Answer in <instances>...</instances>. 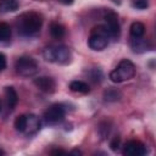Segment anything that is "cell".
<instances>
[{
	"label": "cell",
	"instance_id": "1",
	"mask_svg": "<svg viewBox=\"0 0 156 156\" xmlns=\"http://www.w3.org/2000/svg\"><path fill=\"white\" fill-rule=\"evenodd\" d=\"M16 26L21 35L30 37V35L37 34L43 26V18L37 12H26V13H22L17 18Z\"/></svg>",
	"mask_w": 156,
	"mask_h": 156
},
{
	"label": "cell",
	"instance_id": "2",
	"mask_svg": "<svg viewBox=\"0 0 156 156\" xmlns=\"http://www.w3.org/2000/svg\"><path fill=\"white\" fill-rule=\"evenodd\" d=\"M43 57L49 62L68 65L72 60V54L71 50L65 45H50L44 49Z\"/></svg>",
	"mask_w": 156,
	"mask_h": 156
},
{
	"label": "cell",
	"instance_id": "3",
	"mask_svg": "<svg viewBox=\"0 0 156 156\" xmlns=\"http://www.w3.org/2000/svg\"><path fill=\"white\" fill-rule=\"evenodd\" d=\"M135 76V66L130 60H122L117 67L110 72L108 78L113 82V83H122L126 80L132 79Z\"/></svg>",
	"mask_w": 156,
	"mask_h": 156
},
{
	"label": "cell",
	"instance_id": "4",
	"mask_svg": "<svg viewBox=\"0 0 156 156\" xmlns=\"http://www.w3.org/2000/svg\"><path fill=\"white\" fill-rule=\"evenodd\" d=\"M108 40H110V37L107 34L105 26L100 24L91 29L90 37L88 39V45L94 51H102L104 49L107 48Z\"/></svg>",
	"mask_w": 156,
	"mask_h": 156
},
{
	"label": "cell",
	"instance_id": "5",
	"mask_svg": "<svg viewBox=\"0 0 156 156\" xmlns=\"http://www.w3.org/2000/svg\"><path fill=\"white\" fill-rule=\"evenodd\" d=\"M15 69L22 77H32L38 72V63L30 56H21L15 62Z\"/></svg>",
	"mask_w": 156,
	"mask_h": 156
},
{
	"label": "cell",
	"instance_id": "6",
	"mask_svg": "<svg viewBox=\"0 0 156 156\" xmlns=\"http://www.w3.org/2000/svg\"><path fill=\"white\" fill-rule=\"evenodd\" d=\"M104 20L106 22L105 28L107 30V34H108L110 39L117 40L119 38V34H121V27H119V23H118L117 13L111 11V10H107L105 16H104Z\"/></svg>",
	"mask_w": 156,
	"mask_h": 156
},
{
	"label": "cell",
	"instance_id": "7",
	"mask_svg": "<svg viewBox=\"0 0 156 156\" xmlns=\"http://www.w3.org/2000/svg\"><path fill=\"white\" fill-rule=\"evenodd\" d=\"M65 113L66 110L62 104H54L50 107H48L44 112V119L49 124H56L65 118Z\"/></svg>",
	"mask_w": 156,
	"mask_h": 156
},
{
	"label": "cell",
	"instance_id": "8",
	"mask_svg": "<svg viewBox=\"0 0 156 156\" xmlns=\"http://www.w3.org/2000/svg\"><path fill=\"white\" fill-rule=\"evenodd\" d=\"M123 155L124 156H144L147 150L146 146L139 140H129L123 146Z\"/></svg>",
	"mask_w": 156,
	"mask_h": 156
},
{
	"label": "cell",
	"instance_id": "9",
	"mask_svg": "<svg viewBox=\"0 0 156 156\" xmlns=\"http://www.w3.org/2000/svg\"><path fill=\"white\" fill-rule=\"evenodd\" d=\"M33 83H34V85H35L39 90H41V91H44V93L51 94V93H54L55 89H56V82H55V79L51 78V77L41 76V77L35 78V79L33 80Z\"/></svg>",
	"mask_w": 156,
	"mask_h": 156
},
{
	"label": "cell",
	"instance_id": "10",
	"mask_svg": "<svg viewBox=\"0 0 156 156\" xmlns=\"http://www.w3.org/2000/svg\"><path fill=\"white\" fill-rule=\"evenodd\" d=\"M39 129H40V119H39V117L33 115V113L26 115V124H24L23 133L27 134V135H32V134H35Z\"/></svg>",
	"mask_w": 156,
	"mask_h": 156
},
{
	"label": "cell",
	"instance_id": "11",
	"mask_svg": "<svg viewBox=\"0 0 156 156\" xmlns=\"http://www.w3.org/2000/svg\"><path fill=\"white\" fill-rule=\"evenodd\" d=\"M130 48L134 52L141 54L145 52L146 50H149V43L146 39H144L143 37L139 38H132L130 39Z\"/></svg>",
	"mask_w": 156,
	"mask_h": 156
},
{
	"label": "cell",
	"instance_id": "12",
	"mask_svg": "<svg viewBox=\"0 0 156 156\" xmlns=\"http://www.w3.org/2000/svg\"><path fill=\"white\" fill-rule=\"evenodd\" d=\"M5 99L7 107L10 110H13L18 102V95L13 87H5Z\"/></svg>",
	"mask_w": 156,
	"mask_h": 156
},
{
	"label": "cell",
	"instance_id": "13",
	"mask_svg": "<svg viewBox=\"0 0 156 156\" xmlns=\"http://www.w3.org/2000/svg\"><path fill=\"white\" fill-rule=\"evenodd\" d=\"M69 89L74 93H80V94H88L90 91L89 85L83 80H72L69 83Z\"/></svg>",
	"mask_w": 156,
	"mask_h": 156
},
{
	"label": "cell",
	"instance_id": "14",
	"mask_svg": "<svg viewBox=\"0 0 156 156\" xmlns=\"http://www.w3.org/2000/svg\"><path fill=\"white\" fill-rule=\"evenodd\" d=\"M18 1L17 0H0V12H13L18 9Z\"/></svg>",
	"mask_w": 156,
	"mask_h": 156
},
{
	"label": "cell",
	"instance_id": "15",
	"mask_svg": "<svg viewBox=\"0 0 156 156\" xmlns=\"http://www.w3.org/2000/svg\"><path fill=\"white\" fill-rule=\"evenodd\" d=\"M130 37L132 38H139V37H143L144 33H145V26L144 23L141 22H133L130 24Z\"/></svg>",
	"mask_w": 156,
	"mask_h": 156
},
{
	"label": "cell",
	"instance_id": "16",
	"mask_svg": "<svg viewBox=\"0 0 156 156\" xmlns=\"http://www.w3.org/2000/svg\"><path fill=\"white\" fill-rule=\"evenodd\" d=\"M50 34L55 39H60L65 35V27L57 22H54L50 24Z\"/></svg>",
	"mask_w": 156,
	"mask_h": 156
},
{
	"label": "cell",
	"instance_id": "17",
	"mask_svg": "<svg viewBox=\"0 0 156 156\" xmlns=\"http://www.w3.org/2000/svg\"><path fill=\"white\" fill-rule=\"evenodd\" d=\"M11 38V28L7 23L0 22V43H5Z\"/></svg>",
	"mask_w": 156,
	"mask_h": 156
},
{
	"label": "cell",
	"instance_id": "18",
	"mask_svg": "<svg viewBox=\"0 0 156 156\" xmlns=\"http://www.w3.org/2000/svg\"><path fill=\"white\" fill-rule=\"evenodd\" d=\"M104 98L106 101H117L121 98V93L117 89H107L104 93Z\"/></svg>",
	"mask_w": 156,
	"mask_h": 156
},
{
	"label": "cell",
	"instance_id": "19",
	"mask_svg": "<svg viewBox=\"0 0 156 156\" xmlns=\"http://www.w3.org/2000/svg\"><path fill=\"white\" fill-rule=\"evenodd\" d=\"M24 124H26V115H20V116H17L16 119H15V123H13L15 129H16L17 132H20V133H23V130H24Z\"/></svg>",
	"mask_w": 156,
	"mask_h": 156
},
{
	"label": "cell",
	"instance_id": "20",
	"mask_svg": "<svg viewBox=\"0 0 156 156\" xmlns=\"http://www.w3.org/2000/svg\"><path fill=\"white\" fill-rule=\"evenodd\" d=\"M89 77H90V79L94 80V82H98V80L100 82V80H101V77H102V73H101L100 69H98V68H93L91 72L89 73Z\"/></svg>",
	"mask_w": 156,
	"mask_h": 156
},
{
	"label": "cell",
	"instance_id": "21",
	"mask_svg": "<svg viewBox=\"0 0 156 156\" xmlns=\"http://www.w3.org/2000/svg\"><path fill=\"white\" fill-rule=\"evenodd\" d=\"M132 5L135 9L143 10V9H146L149 6V2H147V0H132Z\"/></svg>",
	"mask_w": 156,
	"mask_h": 156
},
{
	"label": "cell",
	"instance_id": "22",
	"mask_svg": "<svg viewBox=\"0 0 156 156\" xmlns=\"http://www.w3.org/2000/svg\"><path fill=\"white\" fill-rule=\"evenodd\" d=\"M5 68H6V56L2 52H0V72L4 71Z\"/></svg>",
	"mask_w": 156,
	"mask_h": 156
},
{
	"label": "cell",
	"instance_id": "23",
	"mask_svg": "<svg viewBox=\"0 0 156 156\" xmlns=\"http://www.w3.org/2000/svg\"><path fill=\"white\" fill-rule=\"evenodd\" d=\"M110 145H111V149L116 151V150L118 149V145H119V138H118V136H116V138L111 141V144H110Z\"/></svg>",
	"mask_w": 156,
	"mask_h": 156
},
{
	"label": "cell",
	"instance_id": "24",
	"mask_svg": "<svg viewBox=\"0 0 156 156\" xmlns=\"http://www.w3.org/2000/svg\"><path fill=\"white\" fill-rule=\"evenodd\" d=\"M58 2H61V4H63V5H71V4H73V0H57Z\"/></svg>",
	"mask_w": 156,
	"mask_h": 156
},
{
	"label": "cell",
	"instance_id": "25",
	"mask_svg": "<svg viewBox=\"0 0 156 156\" xmlns=\"http://www.w3.org/2000/svg\"><path fill=\"white\" fill-rule=\"evenodd\" d=\"M51 154H52V155H58V154H66V151H65V150H60V149H58V150H52V151H51Z\"/></svg>",
	"mask_w": 156,
	"mask_h": 156
},
{
	"label": "cell",
	"instance_id": "26",
	"mask_svg": "<svg viewBox=\"0 0 156 156\" xmlns=\"http://www.w3.org/2000/svg\"><path fill=\"white\" fill-rule=\"evenodd\" d=\"M4 154H5V151H2V150L0 149V155H4Z\"/></svg>",
	"mask_w": 156,
	"mask_h": 156
},
{
	"label": "cell",
	"instance_id": "27",
	"mask_svg": "<svg viewBox=\"0 0 156 156\" xmlns=\"http://www.w3.org/2000/svg\"><path fill=\"white\" fill-rule=\"evenodd\" d=\"M0 111H1V102H0Z\"/></svg>",
	"mask_w": 156,
	"mask_h": 156
}]
</instances>
